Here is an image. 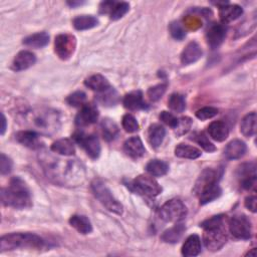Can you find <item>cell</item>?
<instances>
[{
  "label": "cell",
  "instance_id": "cell-1",
  "mask_svg": "<svg viewBox=\"0 0 257 257\" xmlns=\"http://www.w3.org/2000/svg\"><path fill=\"white\" fill-rule=\"evenodd\" d=\"M44 172L51 181L61 186H78L84 181L85 170L77 160H43Z\"/></svg>",
  "mask_w": 257,
  "mask_h": 257
},
{
  "label": "cell",
  "instance_id": "cell-2",
  "mask_svg": "<svg viewBox=\"0 0 257 257\" xmlns=\"http://www.w3.org/2000/svg\"><path fill=\"white\" fill-rule=\"evenodd\" d=\"M1 202L15 209H28L32 206L30 191L19 177L12 178L8 187L1 190Z\"/></svg>",
  "mask_w": 257,
  "mask_h": 257
},
{
  "label": "cell",
  "instance_id": "cell-3",
  "mask_svg": "<svg viewBox=\"0 0 257 257\" xmlns=\"http://www.w3.org/2000/svg\"><path fill=\"white\" fill-rule=\"evenodd\" d=\"M221 174L218 170L207 168L199 176L195 187L194 193L199 196L202 205L207 204L221 195V188L218 185Z\"/></svg>",
  "mask_w": 257,
  "mask_h": 257
},
{
  "label": "cell",
  "instance_id": "cell-4",
  "mask_svg": "<svg viewBox=\"0 0 257 257\" xmlns=\"http://www.w3.org/2000/svg\"><path fill=\"white\" fill-rule=\"evenodd\" d=\"M224 223V216L218 215L205 220L200 225L204 229L203 241L208 250L218 251L227 242V233Z\"/></svg>",
  "mask_w": 257,
  "mask_h": 257
},
{
  "label": "cell",
  "instance_id": "cell-5",
  "mask_svg": "<svg viewBox=\"0 0 257 257\" xmlns=\"http://www.w3.org/2000/svg\"><path fill=\"white\" fill-rule=\"evenodd\" d=\"M45 246V241L36 234L32 233H10L0 239L1 252L15 249L33 248L41 249Z\"/></svg>",
  "mask_w": 257,
  "mask_h": 257
},
{
  "label": "cell",
  "instance_id": "cell-6",
  "mask_svg": "<svg viewBox=\"0 0 257 257\" xmlns=\"http://www.w3.org/2000/svg\"><path fill=\"white\" fill-rule=\"evenodd\" d=\"M91 190L96 199L110 212L117 215L122 214V205L114 198L107 186L99 179H94L91 182Z\"/></svg>",
  "mask_w": 257,
  "mask_h": 257
},
{
  "label": "cell",
  "instance_id": "cell-7",
  "mask_svg": "<svg viewBox=\"0 0 257 257\" xmlns=\"http://www.w3.org/2000/svg\"><path fill=\"white\" fill-rule=\"evenodd\" d=\"M187 215L186 205L179 199L167 201L159 210V217L165 222H180Z\"/></svg>",
  "mask_w": 257,
  "mask_h": 257
},
{
  "label": "cell",
  "instance_id": "cell-8",
  "mask_svg": "<svg viewBox=\"0 0 257 257\" xmlns=\"http://www.w3.org/2000/svg\"><path fill=\"white\" fill-rule=\"evenodd\" d=\"M131 189L138 194L150 198H154L162 193V187L151 176L140 175L134 179L130 185Z\"/></svg>",
  "mask_w": 257,
  "mask_h": 257
},
{
  "label": "cell",
  "instance_id": "cell-9",
  "mask_svg": "<svg viewBox=\"0 0 257 257\" xmlns=\"http://www.w3.org/2000/svg\"><path fill=\"white\" fill-rule=\"evenodd\" d=\"M230 233L237 239L247 240L251 238V222L245 215H235L229 221Z\"/></svg>",
  "mask_w": 257,
  "mask_h": 257
},
{
  "label": "cell",
  "instance_id": "cell-10",
  "mask_svg": "<svg viewBox=\"0 0 257 257\" xmlns=\"http://www.w3.org/2000/svg\"><path fill=\"white\" fill-rule=\"evenodd\" d=\"M76 46V39L73 35L64 33V34H59L55 37L54 41V49L56 54L61 58V59H67L69 58Z\"/></svg>",
  "mask_w": 257,
  "mask_h": 257
},
{
  "label": "cell",
  "instance_id": "cell-11",
  "mask_svg": "<svg viewBox=\"0 0 257 257\" xmlns=\"http://www.w3.org/2000/svg\"><path fill=\"white\" fill-rule=\"evenodd\" d=\"M74 141L79 144L86 152V154L92 158H98L100 154V145L98 139L93 135H84L83 133H76L73 135Z\"/></svg>",
  "mask_w": 257,
  "mask_h": 257
},
{
  "label": "cell",
  "instance_id": "cell-12",
  "mask_svg": "<svg viewBox=\"0 0 257 257\" xmlns=\"http://www.w3.org/2000/svg\"><path fill=\"white\" fill-rule=\"evenodd\" d=\"M98 118V110L92 104L85 103L75 117V122L79 126H85L94 123Z\"/></svg>",
  "mask_w": 257,
  "mask_h": 257
},
{
  "label": "cell",
  "instance_id": "cell-13",
  "mask_svg": "<svg viewBox=\"0 0 257 257\" xmlns=\"http://www.w3.org/2000/svg\"><path fill=\"white\" fill-rule=\"evenodd\" d=\"M226 36V28L223 24L214 23L212 24L206 34L207 42L210 45V47L217 48L221 45V43L224 41Z\"/></svg>",
  "mask_w": 257,
  "mask_h": 257
},
{
  "label": "cell",
  "instance_id": "cell-14",
  "mask_svg": "<svg viewBox=\"0 0 257 257\" xmlns=\"http://www.w3.org/2000/svg\"><path fill=\"white\" fill-rule=\"evenodd\" d=\"M35 62H36V57L34 53L28 50H22L14 57L12 62V69L15 71L25 70L31 67Z\"/></svg>",
  "mask_w": 257,
  "mask_h": 257
},
{
  "label": "cell",
  "instance_id": "cell-15",
  "mask_svg": "<svg viewBox=\"0 0 257 257\" xmlns=\"http://www.w3.org/2000/svg\"><path fill=\"white\" fill-rule=\"evenodd\" d=\"M254 164H246L240 168L241 187L245 190H250L256 185V171Z\"/></svg>",
  "mask_w": 257,
  "mask_h": 257
},
{
  "label": "cell",
  "instance_id": "cell-16",
  "mask_svg": "<svg viewBox=\"0 0 257 257\" xmlns=\"http://www.w3.org/2000/svg\"><path fill=\"white\" fill-rule=\"evenodd\" d=\"M202 54L203 51L201 46L196 41H191L183 50L181 54V61L183 64L188 65L200 59Z\"/></svg>",
  "mask_w": 257,
  "mask_h": 257
},
{
  "label": "cell",
  "instance_id": "cell-17",
  "mask_svg": "<svg viewBox=\"0 0 257 257\" xmlns=\"http://www.w3.org/2000/svg\"><path fill=\"white\" fill-rule=\"evenodd\" d=\"M123 150L126 155L133 159H139L146 153L143 142L139 137H132L127 139L123 144Z\"/></svg>",
  "mask_w": 257,
  "mask_h": 257
},
{
  "label": "cell",
  "instance_id": "cell-18",
  "mask_svg": "<svg viewBox=\"0 0 257 257\" xmlns=\"http://www.w3.org/2000/svg\"><path fill=\"white\" fill-rule=\"evenodd\" d=\"M15 139L21 145L36 150L41 147L39 136L34 131H21L16 134Z\"/></svg>",
  "mask_w": 257,
  "mask_h": 257
},
{
  "label": "cell",
  "instance_id": "cell-19",
  "mask_svg": "<svg viewBox=\"0 0 257 257\" xmlns=\"http://www.w3.org/2000/svg\"><path fill=\"white\" fill-rule=\"evenodd\" d=\"M246 145L241 140L231 141L224 150V155L228 160H237L243 157L246 153Z\"/></svg>",
  "mask_w": 257,
  "mask_h": 257
},
{
  "label": "cell",
  "instance_id": "cell-20",
  "mask_svg": "<svg viewBox=\"0 0 257 257\" xmlns=\"http://www.w3.org/2000/svg\"><path fill=\"white\" fill-rule=\"evenodd\" d=\"M208 133L213 140L217 142H223L228 138L229 128L224 121L216 120L209 124Z\"/></svg>",
  "mask_w": 257,
  "mask_h": 257
},
{
  "label": "cell",
  "instance_id": "cell-21",
  "mask_svg": "<svg viewBox=\"0 0 257 257\" xmlns=\"http://www.w3.org/2000/svg\"><path fill=\"white\" fill-rule=\"evenodd\" d=\"M243 13V9L242 7H240L239 5L233 4H225L220 6V11H219V15H220V19L222 22L227 23V22H231L235 19H237L238 17H240Z\"/></svg>",
  "mask_w": 257,
  "mask_h": 257
},
{
  "label": "cell",
  "instance_id": "cell-22",
  "mask_svg": "<svg viewBox=\"0 0 257 257\" xmlns=\"http://www.w3.org/2000/svg\"><path fill=\"white\" fill-rule=\"evenodd\" d=\"M201 252V240L196 234L190 235L182 246V254L186 257L197 256Z\"/></svg>",
  "mask_w": 257,
  "mask_h": 257
},
{
  "label": "cell",
  "instance_id": "cell-23",
  "mask_svg": "<svg viewBox=\"0 0 257 257\" xmlns=\"http://www.w3.org/2000/svg\"><path fill=\"white\" fill-rule=\"evenodd\" d=\"M123 105L131 110H138L145 108V102L143 99V93L140 90H135L127 93L123 98Z\"/></svg>",
  "mask_w": 257,
  "mask_h": 257
},
{
  "label": "cell",
  "instance_id": "cell-24",
  "mask_svg": "<svg viewBox=\"0 0 257 257\" xmlns=\"http://www.w3.org/2000/svg\"><path fill=\"white\" fill-rule=\"evenodd\" d=\"M84 84L88 88H90L92 90H95L97 92L104 91V90H106L107 88L110 87L109 82L107 81V79L104 76H102L101 74H93V75L88 76L84 80Z\"/></svg>",
  "mask_w": 257,
  "mask_h": 257
},
{
  "label": "cell",
  "instance_id": "cell-25",
  "mask_svg": "<svg viewBox=\"0 0 257 257\" xmlns=\"http://www.w3.org/2000/svg\"><path fill=\"white\" fill-rule=\"evenodd\" d=\"M256 113L250 112L246 114L243 119L241 120L240 124V132L244 137L250 138L255 135L256 133Z\"/></svg>",
  "mask_w": 257,
  "mask_h": 257
},
{
  "label": "cell",
  "instance_id": "cell-26",
  "mask_svg": "<svg viewBox=\"0 0 257 257\" xmlns=\"http://www.w3.org/2000/svg\"><path fill=\"white\" fill-rule=\"evenodd\" d=\"M69 224L81 234H88L92 231L89 219L82 215H73L69 219Z\"/></svg>",
  "mask_w": 257,
  "mask_h": 257
},
{
  "label": "cell",
  "instance_id": "cell-27",
  "mask_svg": "<svg viewBox=\"0 0 257 257\" xmlns=\"http://www.w3.org/2000/svg\"><path fill=\"white\" fill-rule=\"evenodd\" d=\"M49 42V35L46 32H37L23 39V43L29 47L42 48Z\"/></svg>",
  "mask_w": 257,
  "mask_h": 257
},
{
  "label": "cell",
  "instance_id": "cell-28",
  "mask_svg": "<svg viewBox=\"0 0 257 257\" xmlns=\"http://www.w3.org/2000/svg\"><path fill=\"white\" fill-rule=\"evenodd\" d=\"M51 151L63 156L74 155L75 149L72 141L68 139H60L51 145Z\"/></svg>",
  "mask_w": 257,
  "mask_h": 257
},
{
  "label": "cell",
  "instance_id": "cell-29",
  "mask_svg": "<svg viewBox=\"0 0 257 257\" xmlns=\"http://www.w3.org/2000/svg\"><path fill=\"white\" fill-rule=\"evenodd\" d=\"M165 135H166V131L164 126H162L161 124H153L150 127L149 134H148L149 143L153 148H158L163 143Z\"/></svg>",
  "mask_w": 257,
  "mask_h": 257
},
{
  "label": "cell",
  "instance_id": "cell-30",
  "mask_svg": "<svg viewBox=\"0 0 257 257\" xmlns=\"http://www.w3.org/2000/svg\"><path fill=\"white\" fill-rule=\"evenodd\" d=\"M147 172L154 177H162L169 171V166L162 160H152L146 166Z\"/></svg>",
  "mask_w": 257,
  "mask_h": 257
},
{
  "label": "cell",
  "instance_id": "cell-31",
  "mask_svg": "<svg viewBox=\"0 0 257 257\" xmlns=\"http://www.w3.org/2000/svg\"><path fill=\"white\" fill-rule=\"evenodd\" d=\"M201 151L197 149L196 147L189 146L186 144H180L176 147L175 149V155L179 158H184V159H197L201 156Z\"/></svg>",
  "mask_w": 257,
  "mask_h": 257
},
{
  "label": "cell",
  "instance_id": "cell-32",
  "mask_svg": "<svg viewBox=\"0 0 257 257\" xmlns=\"http://www.w3.org/2000/svg\"><path fill=\"white\" fill-rule=\"evenodd\" d=\"M184 232H185V226L183 224L178 223L174 227L166 230L161 236V238L164 242L176 243L181 239Z\"/></svg>",
  "mask_w": 257,
  "mask_h": 257
},
{
  "label": "cell",
  "instance_id": "cell-33",
  "mask_svg": "<svg viewBox=\"0 0 257 257\" xmlns=\"http://www.w3.org/2000/svg\"><path fill=\"white\" fill-rule=\"evenodd\" d=\"M72 23L77 30H85L95 27L98 24V20L92 15H79L73 19Z\"/></svg>",
  "mask_w": 257,
  "mask_h": 257
},
{
  "label": "cell",
  "instance_id": "cell-34",
  "mask_svg": "<svg viewBox=\"0 0 257 257\" xmlns=\"http://www.w3.org/2000/svg\"><path fill=\"white\" fill-rule=\"evenodd\" d=\"M101 130L103 138L106 141H112L118 135V127L110 118H104L101 121Z\"/></svg>",
  "mask_w": 257,
  "mask_h": 257
},
{
  "label": "cell",
  "instance_id": "cell-35",
  "mask_svg": "<svg viewBox=\"0 0 257 257\" xmlns=\"http://www.w3.org/2000/svg\"><path fill=\"white\" fill-rule=\"evenodd\" d=\"M98 99L99 101L103 104V105H106V106H111V105H115L118 101V95H117V92L109 87L107 88L106 90L104 91H101V92H98Z\"/></svg>",
  "mask_w": 257,
  "mask_h": 257
},
{
  "label": "cell",
  "instance_id": "cell-36",
  "mask_svg": "<svg viewBox=\"0 0 257 257\" xmlns=\"http://www.w3.org/2000/svg\"><path fill=\"white\" fill-rule=\"evenodd\" d=\"M168 105L172 110L176 112H182L186 107L185 97L182 94L173 93L168 99Z\"/></svg>",
  "mask_w": 257,
  "mask_h": 257
},
{
  "label": "cell",
  "instance_id": "cell-37",
  "mask_svg": "<svg viewBox=\"0 0 257 257\" xmlns=\"http://www.w3.org/2000/svg\"><path fill=\"white\" fill-rule=\"evenodd\" d=\"M57 120L56 117L52 116L51 113H46V114H39L34 118V123L36 124L39 130L43 131H48L49 126L52 125V123H55Z\"/></svg>",
  "mask_w": 257,
  "mask_h": 257
},
{
  "label": "cell",
  "instance_id": "cell-38",
  "mask_svg": "<svg viewBox=\"0 0 257 257\" xmlns=\"http://www.w3.org/2000/svg\"><path fill=\"white\" fill-rule=\"evenodd\" d=\"M130 5L126 2H116L113 6V8L111 9L109 15H110V19L112 20H117L119 18H121L127 11H128Z\"/></svg>",
  "mask_w": 257,
  "mask_h": 257
},
{
  "label": "cell",
  "instance_id": "cell-39",
  "mask_svg": "<svg viewBox=\"0 0 257 257\" xmlns=\"http://www.w3.org/2000/svg\"><path fill=\"white\" fill-rule=\"evenodd\" d=\"M194 140L196 143H198L206 152H214L216 150V147L213 143H211L208 139V137L204 133H197L194 137Z\"/></svg>",
  "mask_w": 257,
  "mask_h": 257
},
{
  "label": "cell",
  "instance_id": "cell-40",
  "mask_svg": "<svg viewBox=\"0 0 257 257\" xmlns=\"http://www.w3.org/2000/svg\"><path fill=\"white\" fill-rule=\"evenodd\" d=\"M192 122H193L192 119L190 117H188V116H184V117L178 118V123L174 127L175 133L178 136H182V135L187 134L190 131V128H191Z\"/></svg>",
  "mask_w": 257,
  "mask_h": 257
},
{
  "label": "cell",
  "instance_id": "cell-41",
  "mask_svg": "<svg viewBox=\"0 0 257 257\" xmlns=\"http://www.w3.org/2000/svg\"><path fill=\"white\" fill-rule=\"evenodd\" d=\"M66 101L71 106H82L85 104L86 94L83 91H75L66 98Z\"/></svg>",
  "mask_w": 257,
  "mask_h": 257
},
{
  "label": "cell",
  "instance_id": "cell-42",
  "mask_svg": "<svg viewBox=\"0 0 257 257\" xmlns=\"http://www.w3.org/2000/svg\"><path fill=\"white\" fill-rule=\"evenodd\" d=\"M121 123H122V127L127 133H135L139 130V123H138L137 119L135 118L134 115H132L130 113H126L123 115Z\"/></svg>",
  "mask_w": 257,
  "mask_h": 257
},
{
  "label": "cell",
  "instance_id": "cell-43",
  "mask_svg": "<svg viewBox=\"0 0 257 257\" xmlns=\"http://www.w3.org/2000/svg\"><path fill=\"white\" fill-rule=\"evenodd\" d=\"M170 32H171V35L177 39V40H182L186 37V30L184 29V27L181 25L180 22H172L170 24Z\"/></svg>",
  "mask_w": 257,
  "mask_h": 257
},
{
  "label": "cell",
  "instance_id": "cell-44",
  "mask_svg": "<svg viewBox=\"0 0 257 257\" xmlns=\"http://www.w3.org/2000/svg\"><path fill=\"white\" fill-rule=\"evenodd\" d=\"M217 113H218V109L216 107L205 106V107H202L201 109L197 110L196 116L201 120H205V119L214 117L215 115H217Z\"/></svg>",
  "mask_w": 257,
  "mask_h": 257
},
{
  "label": "cell",
  "instance_id": "cell-45",
  "mask_svg": "<svg viewBox=\"0 0 257 257\" xmlns=\"http://www.w3.org/2000/svg\"><path fill=\"white\" fill-rule=\"evenodd\" d=\"M165 91H166V85L165 84H158V85H155V86L151 87L148 90V96L152 101H157L163 96Z\"/></svg>",
  "mask_w": 257,
  "mask_h": 257
},
{
  "label": "cell",
  "instance_id": "cell-46",
  "mask_svg": "<svg viewBox=\"0 0 257 257\" xmlns=\"http://www.w3.org/2000/svg\"><path fill=\"white\" fill-rule=\"evenodd\" d=\"M12 170V161L3 153L0 155V171L2 175L10 173Z\"/></svg>",
  "mask_w": 257,
  "mask_h": 257
},
{
  "label": "cell",
  "instance_id": "cell-47",
  "mask_svg": "<svg viewBox=\"0 0 257 257\" xmlns=\"http://www.w3.org/2000/svg\"><path fill=\"white\" fill-rule=\"evenodd\" d=\"M160 119L173 128L178 123V118L174 114H172L171 112H168V111H162L160 114Z\"/></svg>",
  "mask_w": 257,
  "mask_h": 257
},
{
  "label": "cell",
  "instance_id": "cell-48",
  "mask_svg": "<svg viewBox=\"0 0 257 257\" xmlns=\"http://www.w3.org/2000/svg\"><path fill=\"white\" fill-rule=\"evenodd\" d=\"M256 204H257V199L254 195H251V196H248L246 199H245V206L248 210H250L251 212L255 213L256 212Z\"/></svg>",
  "mask_w": 257,
  "mask_h": 257
},
{
  "label": "cell",
  "instance_id": "cell-49",
  "mask_svg": "<svg viewBox=\"0 0 257 257\" xmlns=\"http://www.w3.org/2000/svg\"><path fill=\"white\" fill-rule=\"evenodd\" d=\"M115 3L116 2H114V1H103V2H101L100 6H99L100 13H110V11L113 8Z\"/></svg>",
  "mask_w": 257,
  "mask_h": 257
},
{
  "label": "cell",
  "instance_id": "cell-50",
  "mask_svg": "<svg viewBox=\"0 0 257 257\" xmlns=\"http://www.w3.org/2000/svg\"><path fill=\"white\" fill-rule=\"evenodd\" d=\"M1 122H2V126H1V135L3 136L6 130V118L4 116V113H1Z\"/></svg>",
  "mask_w": 257,
  "mask_h": 257
},
{
  "label": "cell",
  "instance_id": "cell-51",
  "mask_svg": "<svg viewBox=\"0 0 257 257\" xmlns=\"http://www.w3.org/2000/svg\"><path fill=\"white\" fill-rule=\"evenodd\" d=\"M83 2H74V1H72V2H67V4L68 5H70L71 7H74V6H76V5H81Z\"/></svg>",
  "mask_w": 257,
  "mask_h": 257
},
{
  "label": "cell",
  "instance_id": "cell-52",
  "mask_svg": "<svg viewBox=\"0 0 257 257\" xmlns=\"http://www.w3.org/2000/svg\"><path fill=\"white\" fill-rule=\"evenodd\" d=\"M247 255H249V256H251V255H252V256L254 257V256H255V249H252V251H251V252H248V253H247Z\"/></svg>",
  "mask_w": 257,
  "mask_h": 257
}]
</instances>
